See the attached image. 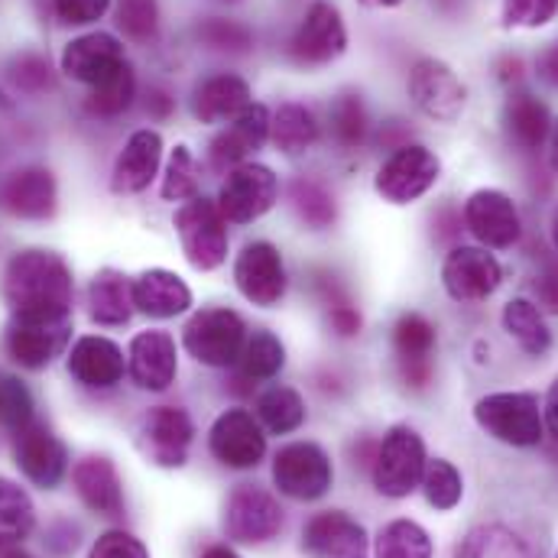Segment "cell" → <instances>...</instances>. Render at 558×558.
Returning <instances> with one entry per match:
<instances>
[{
    "instance_id": "e575fe53",
    "label": "cell",
    "mask_w": 558,
    "mask_h": 558,
    "mask_svg": "<svg viewBox=\"0 0 558 558\" xmlns=\"http://www.w3.org/2000/svg\"><path fill=\"white\" fill-rule=\"evenodd\" d=\"M137 98V75H134V65L124 62L114 75H108L101 85L92 88L88 95V111L98 114V118H121Z\"/></svg>"
},
{
    "instance_id": "9a60e30c",
    "label": "cell",
    "mask_w": 558,
    "mask_h": 558,
    "mask_svg": "<svg viewBox=\"0 0 558 558\" xmlns=\"http://www.w3.org/2000/svg\"><path fill=\"white\" fill-rule=\"evenodd\" d=\"M208 445H211V454L225 468H234V471L257 468L267 454V435L247 410H228L215 418Z\"/></svg>"
},
{
    "instance_id": "52a82bcc",
    "label": "cell",
    "mask_w": 558,
    "mask_h": 558,
    "mask_svg": "<svg viewBox=\"0 0 558 558\" xmlns=\"http://www.w3.org/2000/svg\"><path fill=\"white\" fill-rule=\"evenodd\" d=\"M344 49H348V26L341 20V10L325 0H318L305 10L299 29L289 39V59L305 69L328 65V62L341 59Z\"/></svg>"
},
{
    "instance_id": "2e32d148",
    "label": "cell",
    "mask_w": 558,
    "mask_h": 558,
    "mask_svg": "<svg viewBox=\"0 0 558 558\" xmlns=\"http://www.w3.org/2000/svg\"><path fill=\"white\" fill-rule=\"evenodd\" d=\"M302 553L308 558H367V530L344 510L315 513L302 530Z\"/></svg>"
},
{
    "instance_id": "30bf717a",
    "label": "cell",
    "mask_w": 558,
    "mask_h": 558,
    "mask_svg": "<svg viewBox=\"0 0 558 558\" xmlns=\"http://www.w3.org/2000/svg\"><path fill=\"white\" fill-rule=\"evenodd\" d=\"M410 98L438 124H454L468 108V88L441 59H418L410 69Z\"/></svg>"
},
{
    "instance_id": "8fae6325",
    "label": "cell",
    "mask_w": 558,
    "mask_h": 558,
    "mask_svg": "<svg viewBox=\"0 0 558 558\" xmlns=\"http://www.w3.org/2000/svg\"><path fill=\"white\" fill-rule=\"evenodd\" d=\"M72 335V315L69 318H13L3 335L7 357L20 364L23 371H43L59 357Z\"/></svg>"
},
{
    "instance_id": "c3c4849f",
    "label": "cell",
    "mask_w": 558,
    "mask_h": 558,
    "mask_svg": "<svg viewBox=\"0 0 558 558\" xmlns=\"http://www.w3.org/2000/svg\"><path fill=\"white\" fill-rule=\"evenodd\" d=\"M322 295H325V305H328V318H331V328L341 335V338H354L364 325L357 305L348 299V292L335 282V279H325L322 282Z\"/></svg>"
},
{
    "instance_id": "7a4b0ae2",
    "label": "cell",
    "mask_w": 558,
    "mask_h": 558,
    "mask_svg": "<svg viewBox=\"0 0 558 558\" xmlns=\"http://www.w3.org/2000/svg\"><path fill=\"white\" fill-rule=\"evenodd\" d=\"M172 225H175L182 254L195 270L208 274L228 260V228H225L228 221H225L218 202L195 195L175 211Z\"/></svg>"
},
{
    "instance_id": "e0dca14e",
    "label": "cell",
    "mask_w": 558,
    "mask_h": 558,
    "mask_svg": "<svg viewBox=\"0 0 558 558\" xmlns=\"http://www.w3.org/2000/svg\"><path fill=\"white\" fill-rule=\"evenodd\" d=\"M13 458H16V468L26 474V481H33L43 490L59 487L69 468L65 445L43 422H29L16 432Z\"/></svg>"
},
{
    "instance_id": "91938a15",
    "label": "cell",
    "mask_w": 558,
    "mask_h": 558,
    "mask_svg": "<svg viewBox=\"0 0 558 558\" xmlns=\"http://www.w3.org/2000/svg\"><path fill=\"white\" fill-rule=\"evenodd\" d=\"M202 558H241L234 549H228V546H215V549H208Z\"/></svg>"
},
{
    "instance_id": "60d3db41",
    "label": "cell",
    "mask_w": 558,
    "mask_h": 558,
    "mask_svg": "<svg viewBox=\"0 0 558 558\" xmlns=\"http://www.w3.org/2000/svg\"><path fill=\"white\" fill-rule=\"evenodd\" d=\"M328 118H331V137L338 140V146L354 149L367 140L371 121H367V108H364L361 95H354V92L338 95Z\"/></svg>"
},
{
    "instance_id": "4dcf8cb0",
    "label": "cell",
    "mask_w": 558,
    "mask_h": 558,
    "mask_svg": "<svg viewBox=\"0 0 558 558\" xmlns=\"http://www.w3.org/2000/svg\"><path fill=\"white\" fill-rule=\"evenodd\" d=\"M504 124H507L510 140H513L520 149H526V153L539 149V146L549 140V134H553V114H549V108H546L539 98L526 95V92H520V95H513V98L507 101V108H504Z\"/></svg>"
},
{
    "instance_id": "8d00e7d4",
    "label": "cell",
    "mask_w": 558,
    "mask_h": 558,
    "mask_svg": "<svg viewBox=\"0 0 558 558\" xmlns=\"http://www.w3.org/2000/svg\"><path fill=\"white\" fill-rule=\"evenodd\" d=\"M257 418L274 435H289L305 422V403L292 387H270L257 397Z\"/></svg>"
},
{
    "instance_id": "1f68e13d",
    "label": "cell",
    "mask_w": 558,
    "mask_h": 558,
    "mask_svg": "<svg viewBox=\"0 0 558 558\" xmlns=\"http://www.w3.org/2000/svg\"><path fill=\"white\" fill-rule=\"evenodd\" d=\"M504 328L533 357H539V354H546L553 348V331H549L539 305L530 302V299H510L504 305Z\"/></svg>"
},
{
    "instance_id": "f6af8a7d",
    "label": "cell",
    "mask_w": 558,
    "mask_h": 558,
    "mask_svg": "<svg viewBox=\"0 0 558 558\" xmlns=\"http://www.w3.org/2000/svg\"><path fill=\"white\" fill-rule=\"evenodd\" d=\"M118 26L131 43H153L159 36V3L156 0H118Z\"/></svg>"
},
{
    "instance_id": "d6a6232c",
    "label": "cell",
    "mask_w": 558,
    "mask_h": 558,
    "mask_svg": "<svg viewBox=\"0 0 558 558\" xmlns=\"http://www.w3.org/2000/svg\"><path fill=\"white\" fill-rule=\"evenodd\" d=\"M36 526V510H33V500L29 494L0 477V549H10L16 543H23Z\"/></svg>"
},
{
    "instance_id": "836d02e7",
    "label": "cell",
    "mask_w": 558,
    "mask_h": 558,
    "mask_svg": "<svg viewBox=\"0 0 558 558\" xmlns=\"http://www.w3.org/2000/svg\"><path fill=\"white\" fill-rule=\"evenodd\" d=\"M318 121L308 108L302 105H282L277 114L270 118V137L282 153H305L308 146L318 143Z\"/></svg>"
},
{
    "instance_id": "4316f807",
    "label": "cell",
    "mask_w": 558,
    "mask_h": 558,
    "mask_svg": "<svg viewBox=\"0 0 558 558\" xmlns=\"http://www.w3.org/2000/svg\"><path fill=\"white\" fill-rule=\"evenodd\" d=\"M159 162H162V137L156 131L131 134V140L124 143V149L118 156V162H114L111 189L118 195H137L156 179Z\"/></svg>"
},
{
    "instance_id": "ee69618b",
    "label": "cell",
    "mask_w": 558,
    "mask_h": 558,
    "mask_svg": "<svg viewBox=\"0 0 558 558\" xmlns=\"http://www.w3.org/2000/svg\"><path fill=\"white\" fill-rule=\"evenodd\" d=\"M195 36H198L202 46H208L215 52H234V56H241V52H251L254 49V33L244 23L225 20V16H211V20L198 23Z\"/></svg>"
},
{
    "instance_id": "603a6c76",
    "label": "cell",
    "mask_w": 558,
    "mask_h": 558,
    "mask_svg": "<svg viewBox=\"0 0 558 558\" xmlns=\"http://www.w3.org/2000/svg\"><path fill=\"white\" fill-rule=\"evenodd\" d=\"M69 374L92 390H111L124 377V351L101 335H85L69 351Z\"/></svg>"
},
{
    "instance_id": "277c9868",
    "label": "cell",
    "mask_w": 558,
    "mask_h": 558,
    "mask_svg": "<svg viewBox=\"0 0 558 558\" xmlns=\"http://www.w3.org/2000/svg\"><path fill=\"white\" fill-rule=\"evenodd\" d=\"M477 425L504 445L533 448L543 441V413L536 393H490L474 407Z\"/></svg>"
},
{
    "instance_id": "5bb4252c",
    "label": "cell",
    "mask_w": 558,
    "mask_h": 558,
    "mask_svg": "<svg viewBox=\"0 0 558 558\" xmlns=\"http://www.w3.org/2000/svg\"><path fill=\"white\" fill-rule=\"evenodd\" d=\"M441 282L454 302H484L504 282V267L484 247H451L441 264Z\"/></svg>"
},
{
    "instance_id": "ab89813d",
    "label": "cell",
    "mask_w": 558,
    "mask_h": 558,
    "mask_svg": "<svg viewBox=\"0 0 558 558\" xmlns=\"http://www.w3.org/2000/svg\"><path fill=\"white\" fill-rule=\"evenodd\" d=\"M422 490H425V500L428 507L435 510H454L461 504V494H464V481L458 474V468L445 458H432L425 461V471H422Z\"/></svg>"
},
{
    "instance_id": "9c48e42d",
    "label": "cell",
    "mask_w": 558,
    "mask_h": 558,
    "mask_svg": "<svg viewBox=\"0 0 558 558\" xmlns=\"http://www.w3.org/2000/svg\"><path fill=\"white\" fill-rule=\"evenodd\" d=\"M331 461L315 441L282 445L274 458V484L292 500H318L331 490Z\"/></svg>"
},
{
    "instance_id": "ac0fdd59",
    "label": "cell",
    "mask_w": 558,
    "mask_h": 558,
    "mask_svg": "<svg viewBox=\"0 0 558 558\" xmlns=\"http://www.w3.org/2000/svg\"><path fill=\"white\" fill-rule=\"evenodd\" d=\"M56 175L43 166H23L0 182V208L23 221H46L56 215Z\"/></svg>"
},
{
    "instance_id": "f5cc1de1",
    "label": "cell",
    "mask_w": 558,
    "mask_h": 558,
    "mask_svg": "<svg viewBox=\"0 0 558 558\" xmlns=\"http://www.w3.org/2000/svg\"><path fill=\"white\" fill-rule=\"evenodd\" d=\"M533 292L549 315H558V260H546L539 267V274L533 279Z\"/></svg>"
},
{
    "instance_id": "6da1fadb",
    "label": "cell",
    "mask_w": 558,
    "mask_h": 558,
    "mask_svg": "<svg viewBox=\"0 0 558 558\" xmlns=\"http://www.w3.org/2000/svg\"><path fill=\"white\" fill-rule=\"evenodd\" d=\"M72 270L52 251H20L7 260L0 295L13 318H69Z\"/></svg>"
},
{
    "instance_id": "be15d7a7",
    "label": "cell",
    "mask_w": 558,
    "mask_h": 558,
    "mask_svg": "<svg viewBox=\"0 0 558 558\" xmlns=\"http://www.w3.org/2000/svg\"><path fill=\"white\" fill-rule=\"evenodd\" d=\"M553 244H556V251H558V205H556V211H553Z\"/></svg>"
},
{
    "instance_id": "f546056e",
    "label": "cell",
    "mask_w": 558,
    "mask_h": 558,
    "mask_svg": "<svg viewBox=\"0 0 558 558\" xmlns=\"http://www.w3.org/2000/svg\"><path fill=\"white\" fill-rule=\"evenodd\" d=\"M88 312H92V322L105 328L128 325L134 315V282L118 270H101L88 289Z\"/></svg>"
},
{
    "instance_id": "d4e9b609",
    "label": "cell",
    "mask_w": 558,
    "mask_h": 558,
    "mask_svg": "<svg viewBox=\"0 0 558 558\" xmlns=\"http://www.w3.org/2000/svg\"><path fill=\"white\" fill-rule=\"evenodd\" d=\"M270 140V111L264 105L244 108L218 137L211 140V162L218 169L247 162L251 153H257Z\"/></svg>"
},
{
    "instance_id": "d6986e66",
    "label": "cell",
    "mask_w": 558,
    "mask_h": 558,
    "mask_svg": "<svg viewBox=\"0 0 558 558\" xmlns=\"http://www.w3.org/2000/svg\"><path fill=\"white\" fill-rule=\"evenodd\" d=\"M234 282L241 295L260 308H274L286 295V267L282 254L270 241H254L234 264Z\"/></svg>"
},
{
    "instance_id": "4fadbf2b",
    "label": "cell",
    "mask_w": 558,
    "mask_h": 558,
    "mask_svg": "<svg viewBox=\"0 0 558 558\" xmlns=\"http://www.w3.org/2000/svg\"><path fill=\"white\" fill-rule=\"evenodd\" d=\"M464 228L487 247L507 251L520 241L523 221L513 198L500 189H477L464 202Z\"/></svg>"
},
{
    "instance_id": "83f0119b",
    "label": "cell",
    "mask_w": 558,
    "mask_h": 558,
    "mask_svg": "<svg viewBox=\"0 0 558 558\" xmlns=\"http://www.w3.org/2000/svg\"><path fill=\"white\" fill-rule=\"evenodd\" d=\"M251 85L238 75H211L192 95V111L202 124L234 121L244 108H251Z\"/></svg>"
},
{
    "instance_id": "f1b7e54d",
    "label": "cell",
    "mask_w": 558,
    "mask_h": 558,
    "mask_svg": "<svg viewBox=\"0 0 558 558\" xmlns=\"http://www.w3.org/2000/svg\"><path fill=\"white\" fill-rule=\"evenodd\" d=\"M192 289L169 270H146L134 279V308L149 318H175L189 312Z\"/></svg>"
},
{
    "instance_id": "9f6ffc18",
    "label": "cell",
    "mask_w": 558,
    "mask_h": 558,
    "mask_svg": "<svg viewBox=\"0 0 558 558\" xmlns=\"http://www.w3.org/2000/svg\"><path fill=\"white\" fill-rule=\"evenodd\" d=\"M435 225L441 228V231H438V238H441V241H454V238H458V231H461V218H458L451 208L438 211V215H435Z\"/></svg>"
},
{
    "instance_id": "5b68a950",
    "label": "cell",
    "mask_w": 558,
    "mask_h": 558,
    "mask_svg": "<svg viewBox=\"0 0 558 558\" xmlns=\"http://www.w3.org/2000/svg\"><path fill=\"white\" fill-rule=\"evenodd\" d=\"M425 441L416 428L410 425H397L387 432V438L377 448L374 458V484L384 497L403 500L422 484V471H425Z\"/></svg>"
},
{
    "instance_id": "db71d44e",
    "label": "cell",
    "mask_w": 558,
    "mask_h": 558,
    "mask_svg": "<svg viewBox=\"0 0 558 558\" xmlns=\"http://www.w3.org/2000/svg\"><path fill=\"white\" fill-rule=\"evenodd\" d=\"M172 108H175V101H172V95H169L166 88L153 85V88L146 92V114H149V118H169Z\"/></svg>"
},
{
    "instance_id": "f35d334b",
    "label": "cell",
    "mask_w": 558,
    "mask_h": 558,
    "mask_svg": "<svg viewBox=\"0 0 558 558\" xmlns=\"http://www.w3.org/2000/svg\"><path fill=\"white\" fill-rule=\"evenodd\" d=\"M374 558H432V539L413 520H393L377 533Z\"/></svg>"
},
{
    "instance_id": "f907efd6",
    "label": "cell",
    "mask_w": 558,
    "mask_h": 558,
    "mask_svg": "<svg viewBox=\"0 0 558 558\" xmlns=\"http://www.w3.org/2000/svg\"><path fill=\"white\" fill-rule=\"evenodd\" d=\"M88 558H149V553L137 536H131L124 530H111V533L98 536Z\"/></svg>"
},
{
    "instance_id": "7c38bea8",
    "label": "cell",
    "mask_w": 558,
    "mask_h": 558,
    "mask_svg": "<svg viewBox=\"0 0 558 558\" xmlns=\"http://www.w3.org/2000/svg\"><path fill=\"white\" fill-rule=\"evenodd\" d=\"M225 530H228V536L234 543L264 546V543H270V539L279 536V530H282V510H279V504L267 490H260L254 484H241L228 497Z\"/></svg>"
},
{
    "instance_id": "3957f363",
    "label": "cell",
    "mask_w": 558,
    "mask_h": 558,
    "mask_svg": "<svg viewBox=\"0 0 558 558\" xmlns=\"http://www.w3.org/2000/svg\"><path fill=\"white\" fill-rule=\"evenodd\" d=\"M182 344L205 367H231L244 354L247 328L231 308H202L189 318Z\"/></svg>"
},
{
    "instance_id": "bcb514c9",
    "label": "cell",
    "mask_w": 558,
    "mask_h": 558,
    "mask_svg": "<svg viewBox=\"0 0 558 558\" xmlns=\"http://www.w3.org/2000/svg\"><path fill=\"white\" fill-rule=\"evenodd\" d=\"M10 82L26 92V95H43L52 88V69H49V59L39 56V52H20L13 62H10Z\"/></svg>"
},
{
    "instance_id": "44dd1931",
    "label": "cell",
    "mask_w": 558,
    "mask_h": 558,
    "mask_svg": "<svg viewBox=\"0 0 558 558\" xmlns=\"http://www.w3.org/2000/svg\"><path fill=\"white\" fill-rule=\"evenodd\" d=\"M192 435H195V425L189 413L179 407H156L143 418V445H146V454L159 468H182Z\"/></svg>"
},
{
    "instance_id": "7402d4cb",
    "label": "cell",
    "mask_w": 558,
    "mask_h": 558,
    "mask_svg": "<svg viewBox=\"0 0 558 558\" xmlns=\"http://www.w3.org/2000/svg\"><path fill=\"white\" fill-rule=\"evenodd\" d=\"M131 380L140 390L162 393L172 387L179 357H175V341L169 331H140L131 341V361H128Z\"/></svg>"
},
{
    "instance_id": "b9f144b4",
    "label": "cell",
    "mask_w": 558,
    "mask_h": 558,
    "mask_svg": "<svg viewBox=\"0 0 558 558\" xmlns=\"http://www.w3.org/2000/svg\"><path fill=\"white\" fill-rule=\"evenodd\" d=\"M286 364V348L274 331H257L247 344H244V354H241V367H244V377L251 380H270L277 377Z\"/></svg>"
},
{
    "instance_id": "681fc988",
    "label": "cell",
    "mask_w": 558,
    "mask_h": 558,
    "mask_svg": "<svg viewBox=\"0 0 558 558\" xmlns=\"http://www.w3.org/2000/svg\"><path fill=\"white\" fill-rule=\"evenodd\" d=\"M558 16V0H504V26L539 29Z\"/></svg>"
},
{
    "instance_id": "6f0895ef",
    "label": "cell",
    "mask_w": 558,
    "mask_h": 558,
    "mask_svg": "<svg viewBox=\"0 0 558 558\" xmlns=\"http://www.w3.org/2000/svg\"><path fill=\"white\" fill-rule=\"evenodd\" d=\"M543 422L549 425V432L558 438V377L556 384L549 387V393H546V416H543Z\"/></svg>"
},
{
    "instance_id": "7bdbcfd3",
    "label": "cell",
    "mask_w": 558,
    "mask_h": 558,
    "mask_svg": "<svg viewBox=\"0 0 558 558\" xmlns=\"http://www.w3.org/2000/svg\"><path fill=\"white\" fill-rule=\"evenodd\" d=\"M159 192H162L166 202H189V198L198 195V166H195V156L189 153V146L179 143L172 149Z\"/></svg>"
},
{
    "instance_id": "7dc6e473",
    "label": "cell",
    "mask_w": 558,
    "mask_h": 558,
    "mask_svg": "<svg viewBox=\"0 0 558 558\" xmlns=\"http://www.w3.org/2000/svg\"><path fill=\"white\" fill-rule=\"evenodd\" d=\"M29 422H33V397H29V390L16 377L0 374V425L20 432Z\"/></svg>"
},
{
    "instance_id": "74e56055",
    "label": "cell",
    "mask_w": 558,
    "mask_h": 558,
    "mask_svg": "<svg viewBox=\"0 0 558 558\" xmlns=\"http://www.w3.org/2000/svg\"><path fill=\"white\" fill-rule=\"evenodd\" d=\"M289 202H292V208H295V215L312 228V231H325V228H331L335 225V218H338V205H335V198H331V192H325L318 182H312V179H292V185H289Z\"/></svg>"
},
{
    "instance_id": "484cf974",
    "label": "cell",
    "mask_w": 558,
    "mask_h": 558,
    "mask_svg": "<svg viewBox=\"0 0 558 558\" xmlns=\"http://www.w3.org/2000/svg\"><path fill=\"white\" fill-rule=\"evenodd\" d=\"M393 351L400 361V371L410 387H425L432 377V351H435V325L418 315L407 312L400 315L393 328Z\"/></svg>"
},
{
    "instance_id": "ffe728a7",
    "label": "cell",
    "mask_w": 558,
    "mask_h": 558,
    "mask_svg": "<svg viewBox=\"0 0 558 558\" xmlns=\"http://www.w3.org/2000/svg\"><path fill=\"white\" fill-rule=\"evenodd\" d=\"M124 46L111 33H85L72 39L62 52V72L88 88L101 85L108 75H114L124 65Z\"/></svg>"
},
{
    "instance_id": "680465c9",
    "label": "cell",
    "mask_w": 558,
    "mask_h": 558,
    "mask_svg": "<svg viewBox=\"0 0 558 558\" xmlns=\"http://www.w3.org/2000/svg\"><path fill=\"white\" fill-rule=\"evenodd\" d=\"M549 162H553V169L558 172V121L553 124V134H549Z\"/></svg>"
},
{
    "instance_id": "ba28073f",
    "label": "cell",
    "mask_w": 558,
    "mask_h": 558,
    "mask_svg": "<svg viewBox=\"0 0 558 558\" xmlns=\"http://www.w3.org/2000/svg\"><path fill=\"white\" fill-rule=\"evenodd\" d=\"M279 195L277 172L264 162H241L228 172L221 195H218V208L225 215V221L234 225H247L264 218Z\"/></svg>"
},
{
    "instance_id": "8992f818",
    "label": "cell",
    "mask_w": 558,
    "mask_h": 558,
    "mask_svg": "<svg viewBox=\"0 0 558 558\" xmlns=\"http://www.w3.org/2000/svg\"><path fill=\"white\" fill-rule=\"evenodd\" d=\"M441 175V162L432 149L418 143L397 146L377 169V192L393 205H410L422 198Z\"/></svg>"
},
{
    "instance_id": "11a10c76",
    "label": "cell",
    "mask_w": 558,
    "mask_h": 558,
    "mask_svg": "<svg viewBox=\"0 0 558 558\" xmlns=\"http://www.w3.org/2000/svg\"><path fill=\"white\" fill-rule=\"evenodd\" d=\"M536 72H539V78H543L549 88H558V43H553L549 49H543V52H539V59H536Z\"/></svg>"
},
{
    "instance_id": "cb8c5ba5",
    "label": "cell",
    "mask_w": 558,
    "mask_h": 558,
    "mask_svg": "<svg viewBox=\"0 0 558 558\" xmlns=\"http://www.w3.org/2000/svg\"><path fill=\"white\" fill-rule=\"evenodd\" d=\"M72 484L92 513L111 517V520L124 513V490H121V477H118V468L111 458H105V454L82 458L72 471Z\"/></svg>"
},
{
    "instance_id": "816d5d0a",
    "label": "cell",
    "mask_w": 558,
    "mask_h": 558,
    "mask_svg": "<svg viewBox=\"0 0 558 558\" xmlns=\"http://www.w3.org/2000/svg\"><path fill=\"white\" fill-rule=\"evenodd\" d=\"M111 0H52V10L69 26H88L108 13Z\"/></svg>"
},
{
    "instance_id": "94428289",
    "label": "cell",
    "mask_w": 558,
    "mask_h": 558,
    "mask_svg": "<svg viewBox=\"0 0 558 558\" xmlns=\"http://www.w3.org/2000/svg\"><path fill=\"white\" fill-rule=\"evenodd\" d=\"M364 7H400L403 0H361Z\"/></svg>"
},
{
    "instance_id": "6125c7cd",
    "label": "cell",
    "mask_w": 558,
    "mask_h": 558,
    "mask_svg": "<svg viewBox=\"0 0 558 558\" xmlns=\"http://www.w3.org/2000/svg\"><path fill=\"white\" fill-rule=\"evenodd\" d=\"M0 558H33V556H29V553H23V549H13V546H10V549H3V553H0Z\"/></svg>"
},
{
    "instance_id": "d590c367",
    "label": "cell",
    "mask_w": 558,
    "mask_h": 558,
    "mask_svg": "<svg viewBox=\"0 0 558 558\" xmlns=\"http://www.w3.org/2000/svg\"><path fill=\"white\" fill-rule=\"evenodd\" d=\"M454 558H530V549L504 526H477L461 539Z\"/></svg>"
}]
</instances>
